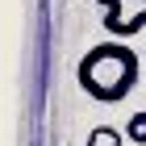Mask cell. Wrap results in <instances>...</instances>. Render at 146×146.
Here are the masks:
<instances>
[{
	"instance_id": "obj_1",
	"label": "cell",
	"mask_w": 146,
	"mask_h": 146,
	"mask_svg": "<svg viewBox=\"0 0 146 146\" xmlns=\"http://www.w3.org/2000/svg\"><path fill=\"white\" fill-rule=\"evenodd\" d=\"M75 84L100 104H117L138 88V50L125 42H100L75 63Z\"/></svg>"
},
{
	"instance_id": "obj_2",
	"label": "cell",
	"mask_w": 146,
	"mask_h": 146,
	"mask_svg": "<svg viewBox=\"0 0 146 146\" xmlns=\"http://www.w3.org/2000/svg\"><path fill=\"white\" fill-rule=\"evenodd\" d=\"M96 4H100V13H104L100 25L117 38V42L146 29V0H96Z\"/></svg>"
},
{
	"instance_id": "obj_3",
	"label": "cell",
	"mask_w": 146,
	"mask_h": 146,
	"mask_svg": "<svg viewBox=\"0 0 146 146\" xmlns=\"http://www.w3.org/2000/svg\"><path fill=\"white\" fill-rule=\"evenodd\" d=\"M121 138H125V129H113V125H96L88 134V146H121Z\"/></svg>"
},
{
	"instance_id": "obj_4",
	"label": "cell",
	"mask_w": 146,
	"mask_h": 146,
	"mask_svg": "<svg viewBox=\"0 0 146 146\" xmlns=\"http://www.w3.org/2000/svg\"><path fill=\"white\" fill-rule=\"evenodd\" d=\"M125 138L138 146H146V113H134L129 121H125Z\"/></svg>"
}]
</instances>
